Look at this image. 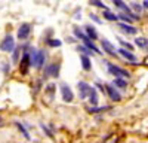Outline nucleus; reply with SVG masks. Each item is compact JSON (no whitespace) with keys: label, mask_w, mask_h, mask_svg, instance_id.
<instances>
[{"label":"nucleus","mask_w":148,"mask_h":143,"mask_svg":"<svg viewBox=\"0 0 148 143\" xmlns=\"http://www.w3.org/2000/svg\"><path fill=\"white\" fill-rule=\"evenodd\" d=\"M117 18H121V19H125V21H133V19H130L127 15H123V14H121V15H117Z\"/></svg>","instance_id":"c85d7f7f"},{"label":"nucleus","mask_w":148,"mask_h":143,"mask_svg":"<svg viewBox=\"0 0 148 143\" xmlns=\"http://www.w3.org/2000/svg\"><path fill=\"white\" fill-rule=\"evenodd\" d=\"M135 45L142 48V49H145V51H148V39L147 37H136L135 39Z\"/></svg>","instance_id":"dca6fc26"},{"label":"nucleus","mask_w":148,"mask_h":143,"mask_svg":"<svg viewBox=\"0 0 148 143\" xmlns=\"http://www.w3.org/2000/svg\"><path fill=\"white\" fill-rule=\"evenodd\" d=\"M102 48H104V51L105 52H108L110 55H113V57H116L117 55V49H116V48L113 46V43H110L108 40H102Z\"/></svg>","instance_id":"ddd939ff"},{"label":"nucleus","mask_w":148,"mask_h":143,"mask_svg":"<svg viewBox=\"0 0 148 143\" xmlns=\"http://www.w3.org/2000/svg\"><path fill=\"white\" fill-rule=\"evenodd\" d=\"M77 49H79V51H82V52H83V54H82V55H86V54H92V52H90V51H88V49H86V48H84V46H79V48H77Z\"/></svg>","instance_id":"cd10ccee"},{"label":"nucleus","mask_w":148,"mask_h":143,"mask_svg":"<svg viewBox=\"0 0 148 143\" xmlns=\"http://www.w3.org/2000/svg\"><path fill=\"white\" fill-rule=\"evenodd\" d=\"M28 67H30V57H28V52H25V54H24V57H22V60H21V66H19L21 73L22 75H27Z\"/></svg>","instance_id":"f8f14e48"},{"label":"nucleus","mask_w":148,"mask_h":143,"mask_svg":"<svg viewBox=\"0 0 148 143\" xmlns=\"http://www.w3.org/2000/svg\"><path fill=\"white\" fill-rule=\"evenodd\" d=\"M144 8L148 9V0H145V2H144Z\"/></svg>","instance_id":"7c9ffc66"},{"label":"nucleus","mask_w":148,"mask_h":143,"mask_svg":"<svg viewBox=\"0 0 148 143\" xmlns=\"http://www.w3.org/2000/svg\"><path fill=\"white\" fill-rule=\"evenodd\" d=\"M119 27H120L121 31H125L126 34H136L138 33L136 27H132V26H129V24H119Z\"/></svg>","instance_id":"4468645a"},{"label":"nucleus","mask_w":148,"mask_h":143,"mask_svg":"<svg viewBox=\"0 0 148 143\" xmlns=\"http://www.w3.org/2000/svg\"><path fill=\"white\" fill-rule=\"evenodd\" d=\"M130 6H132L135 10H136L138 14H139V12L142 10V6H141V5H138V3H135V2H132V3H130Z\"/></svg>","instance_id":"393cba45"},{"label":"nucleus","mask_w":148,"mask_h":143,"mask_svg":"<svg viewBox=\"0 0 148 143\" xmlns=\"http://www.w3.org/2000/svg\"><path fill=\"white\" fill-rule=\"evenodd\" d=\"M104 18H107L108 21H117V19H119V18H117V15H114L113 12H110L108 9L104 12Z\"/></svg>","instance_id":"6ab92c4d"},{"label":"nucleus","mask_w":148,"mask_h":143,"mask_svg":"<svg viewBox=\"0 0 148 143\" xmlns=\"http://www.w3.org/2000/svg\"><path fill=\"white\" fill-rule=\"evenodd\" d=\"M117 39H119V42H120L123 46H125V48H127V49H129V52H130V51H133V45H130L129 42H126L125 39H121V37H117ZM125 48H123V49H125Z\"/></svg>","instance_id":"4be33fe9"},{"label":"nucleus","mask_w":148,"mask_h":143,"mask_svg":"<svg viewBox=\"0 0 148 143\" xmlns=\"http://www.w3.org/2000/svg\"><path fill=\"white\" fill-rule=\"evenodd\" d=\"M107 63V67H108V72L111 75H114L116 78H129L130 76V73L127 70H125V69H121V67H119V66H114V64H111V63H108V61H105Z\"/></svg>","instance_id":"7ed1b4c3"},{"label":"nucleus","mask_w":148,"mask_h":143,"mask_svg":"<svg viewBox=\"0 0 148 143\" xmlns=\"http://www.w3.org/2000/svg\"><path fill=\"white\" fill-rule=\"evenodd\" d=\"M47 43L51 45V46H61V40H47Z\"/></svg>","instance_id":"bb28decb"},{"label":"nucleus","mask_w":148,"mask_h":143,"mask_svg":"<svg viewBox=\"0 0 148 143\" xmlns=\"http://www.w3.org/2000/svg\"><path fill=\"white\" fill-rule=\"evenodd\" d=\"M88 99H89L92 107H95V106L98 104V92H96V90H95L93 87H92V90H90V92H89V95H88Z\"/></svg>","instance_id":"2eb2a0df"},{"label":"nucleus","mask_w":148,"mask_h":143,"mask_svg":"<svg viewBox=\"0 0 148 143\" xmlns=\"http://www.w3.org/2000/svg\"><path fill=\"white\" fill-rule=\"evenodd\" d=\"M108 109H110V106H104V107H92V106H90L88 110H89L90 113H96V112H102V110H108Z\"/></svg>","instance_id":"412c9836"},{"label":"nucleus","mask_w":148,"mask_h":143,"mask_svg":"<svg viewBox=\"0 0 148 143\" xmlns=\"http://www.w3.org/2000/svg\"><path fill=\"white\" fill-rule=\"evenodd\" d=\"M90 5H92V6H96V8H102L104 10H107V6H105L102 2H99V0H92Z\"/></svg>","instance_id":"b1692460"},{"label":"nucleus","mask_w":148,"mask_h":143,"mask_svg":"<svg viewBox=\"0 0 148 143\" xmlns=\"http://www.w3.org/2000/svg\"><path fill=\"white\" fill-rule=\"evenodd\" d=\"M80 61H82V66L84 70H90V60L88 55H80Z\"/></svg>","instance_id":"a211bd4d"},{"label":"nucleus","mask_w":148,"mask_h":143,"mask_svg":"<svg viewBox=\"0 0 148 143\" xmlns=\"http://www.w3.org/2000/svg\"><path fill=\"white\" fill-rule=\"evenodd\" d=\"M61 92H62V99H64V101H73V99H74V94H73V91H71V88L68 87V85H65V83H62L61 85Z\"/></svg>","instance_id":"9d476101"},{"label":"nucleus","mask_w":148,"mask_h":143,"mask_svg":"<svg viewBox=\"0 0 148 143\" xmlns=\"http://www.w3.org/2000/svg\"><path fill=\"white\" fill-rule=\"evenodd\" d=\"M14 51H15V52H14V61L16 63V61H18V57H19V51H21V48H15Z\"/></svg>","instance_id":"a878e982"},{"label":"nucleus","mask_w":148,"mask_h":143,"mask_svg":"<svg viewBox=\"0 0 148 143\" xmlns=\"http://www.w3.org/2000/svg\"><path fill=\"white\" fill-rule=\"evenodd\" d=\"M114 85H116V87H119V88H126V87H127V83H126V81H125V79L116 78V79H114Z\"/></svg>","instance_id":"aec40b11"},{"label":"nucleus","mask_w":148,"mask_h":143,"mask_svg":"<svg viewBox=\"0 0 148 143\" xmlns=\"http://www.w3.org/2000/svg\"><path fill=\"white\" fill-rule=\"evenodd\" d=\"M113 3H114L117 8H120V9H123V10H125L126 14H127V17H129L130 19H133V21H135V19H138V17L132 14V12H130V8H129V6H127L125 2H121V0H114Z\"/></svg>","instance_id":"1a4fd4ad"},{"label":"nucleus","mask_w":148,"mask_h":143,"mask_svg":"<svg viewBox=\"0 0 148 143\" xmlns=\"http://www.w3.org/2000/svg\"><path fill=\"white\" fill-rule=\"evenodd\" d=\"M105 90H107V92H108V95H110L111 100H114V101H120V100H121L120 92H119L113 85H105Z\"/></svg>","instance_id":"9b49d317"},{"label":"nucleus","mask_w":148,"mask_h":143,"mask_svg":"<svg viewBox=\"0 0 148 143\" xmlns=\"http://www.w3.org/2000/svg\"><path fill=\"white\" fill-rule=\"evenodd\" d=\"M16 125H18V128L21 130V133L24 134V137H25V139H28V140H30V134H28V131H27L25 128H24V125H22L21 122H16Z\"/></svg>","instance_id":"5701e85b"},{"label":"nucleus","mask_w":148,"mask_h":143,"mask_svg":"<svg viewBox=\"0 0 148 143\" xmlns=\"http://www.w3.org/2000/svg\"><path fill=\"white\" fill-rule=\"evenodd\" d=\"M30 31H31V26H30L28 22L21 24V27L18 28V39H21V40L27 39L28 34H30Z\"/></svg>","instance_id":"423d86ee"},{"label":"nucleus","mask_w":148,"mask_h":143,"mask_svg":"<svg viewBox=\"0 0 148 143\" xmlns=\"http://www.w3.org/2000/svg\"><path fill=\"white\" fill-rule=\"evenodd\" d=\"M28 57H30V66H34L36 69H40L45 63V58H46L45 51H40V49L28 54Z\"/></svg>","instance_id":"f257e3e1"},{"label":"nucleus","mask_w":148,"mask_h":143,"mask_svg":"<svg viewBox=\"0 0 148 143\" xmlns=\"http://www.w3.org/2000/svg\"><path fill=\"white\" fill-rule=\"evenodd\" d=\"M15 49V39L12 37L10 34H8L6 37L2 40V43H0V51L3 52H10Z\"/></svg>","instance_id":"20e7f679"},{"label":"nucleus","mask_w":148,"mask_h":143,"mask_svg":"<svg viewBox=\"0 0 148 143\" xmlns=\"http://www.w3.org/2000/svg\"><path fill=\"white\" fill-rule=\"evenodd\" d=\"M90 18H92V19H93L95 22H99V24H101V19H99V18H98L96 15H90Z\"/></svg>","instance_id":"c756f323"},{"label":"nucleus","mask_w":148,"mask_h":143,"mask_svg":"<svg viewBox=\"0 0 148 143\" xmlns=\"http://www.w3.org/2000/svg\"><path fill=\"white\" fill-rule=\"evenodd\" d=\"M74 34H76V36H77L79 39H82V40L84 42V45L88 46V49H89L90 52L93 51V52H96V54H101V51L98 49V48H96V46H95V45L92 43V40H89V37H88V36H86V34H84L83 31H80V30H79L77 27L74 28Z\"/></svg>","instance_id":"f03ea898"},{"label":"nucleus","mask_w":148,"mask_h":143,"mask_svg":"<svg viewBox=\"0 0 148 143\" xmlns=\"http://www.w3.org/2000/svg\"><path fill=\"white\" fill-rule=\"evenodd\" d=\"M86 33H88L86 36L89 37V40H90V39H92V40H96V39H98V33H96V30H95L92 26H86Z\"/></svg>","instance_id":"f3484780"},{"label":"nucleus","mask_w":148,"mask_h":143,"mask_svg":"<svg viewBox=\"0 0 148 143\" xmlns=\"http://www.w3.org/2000/svg\"><path fill=\"white\" fill-rule=\"evenodd\" d=\"M117 52H119L123 58H126L127 61H130L132 64H136V63H138V57L135 55V54H132V52H129L127 49H123V48H120V49H117Z\"/></svg>","instance_id":"0eeeda50"},{"label":"nucleus","mask_w":148,"mask_h":143,"mask_svg":"<svg viewBox=\"0 0 148 143\" xmlns=\"http://www.w3.org/2000/svg\"><path fill=\"white\" fill-rule=\"evenodd\" d=\"M77 88H79V94H80V99H88V95H89V92H90V90H92V87L89 85V83H86V82H79L77 83Z\"/></svg>","instance_id":"39448f33"},{"label":"nucleus","mask_w":148,"mask_h":143,"mask_svg":"<svg viewBox=\"0 0 148 143\" xmlns=\"http://www.w3.org/2000/svg\"><path fill=\"white\" fill-rule=\"evenodd\" d=\"M45 73L46 76H52V78H56L58 73H59V64L58 63H52L45 67Z\"/></svg>","instance_id":"6e6552de"}]
</instances>
